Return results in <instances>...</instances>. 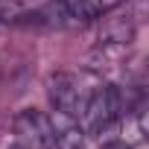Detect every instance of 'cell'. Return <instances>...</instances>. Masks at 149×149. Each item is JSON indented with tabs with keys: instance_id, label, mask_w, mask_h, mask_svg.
Wrapping results in <instances>:
<instances>
[{
	"instance_id": "6da1fadb",
	"label": "cell",
	"mask_w": 149,
	"mask_h": 149,
	"mask_svg": "<svg viewBox=\"0 0 149 149\" xmlns=\"http://www.w3.org/2000/svg\"><path fill=\"white\" fill-rule=\"evenodd\" d=\"M82 129L88 134H97L102 137L105 132H111L120 117H123V94L117 85H102L97 88L91 97H85V105H82Z\"/></svg>"
},
{
	"instance_id": "7a4b0ae2",
	"label": "cell",
	"mask_w": 149,
	"mask_h": 149,
	"mask_svg": "<svg viewBox=\"0 0 149 149\" xmlns=\"http://www.w3.org/2000/svg\"><path fill=\"white\" fill-rule=\"evenodd\" d=\"M47 97H50V105L61 114V117H70L76 120L82 114V105H85V94H82V85L79 79L67 70H56L53 76L47 79Z\"/></svg>"
},
{
	"instance_id": "277c9868",
	"label": "cell",
	"mask_w": 149,
	"mask_h": 149,
	"mask_svg": "<svg viewBox=\"0 0 149 149\" xmlns=\"http://www.w3.org/2000/svg\"><path fill=\"white\" fill-rule=\"evenodd\" d=\"M53 15L56 24H91L102 15V0H56L53 3Z\"/></svg>"
},
{
	"instance_id": "5b68a950",
	"label": "cell",
	"mask_w": 149,
	"mask_h": 149,
	"mask_svg": "<svg viewBox=\"0 0 149 149\" xmlns=\"http://www.w3.org/2000/svg\"><path fill=\"white\" fill-rule=\"evenodd\" d=\"M29 18V9L18 0H0V24H24Z\"/></svg>"
},
{
	"instance_id": "3957f363",
	"label": "cell",
	"mask_w": 149,
	"mask_h": 149,
	"mask_svg": "<svg viewBox=\"0 0 149 149\" xmlns=\"http://www.w3.org/2000/svg\"><path fill=\"white\" fill-rule=\"evenodd\" d=\"M15 132L26 149H56V123L38 108H24L15 117Z\"/></svg>"
}]
</instances>
